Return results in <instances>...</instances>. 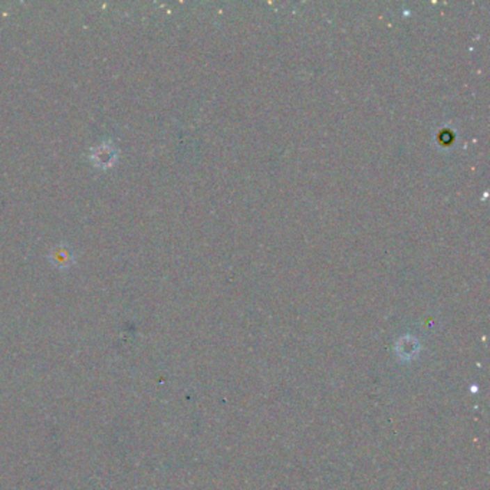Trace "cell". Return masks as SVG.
Returning <instances> with one entry per match:
<instances>
[{
    "instance_id": "6da1fadb",
    "label": "cell",
    "mask_w": 490,
    "mask_h": 490,
    "mask_svg": "<svg viewBox=\"0 0 490 490\" xmlns=\"http://www.w3.org/2000/svg\"><path fill=\"white\" fill-rule=\"evenodd\" d=\"M118 159V148L113 141H104L91 150V161L98 168H109Z\"/></svg>"
},
{
    "instance_id": "7a4b0ae2",
    "label": "cell",
    "mask_w": 490,
    "mask_h": 490,
    "mask_svg": "<svg viewBox=\"0 0 490 490\" xmlns=\"http://www.w3.org/2000/svg\"><path fill=\"white\" fill-rule=\"evenodd\" d=\"M49 260L55 267H59V269H68L75 262V256L72 249L68 246L66 243L58 244L55 246L51 253H49Z\"/></svg>"
}]
</instances>
